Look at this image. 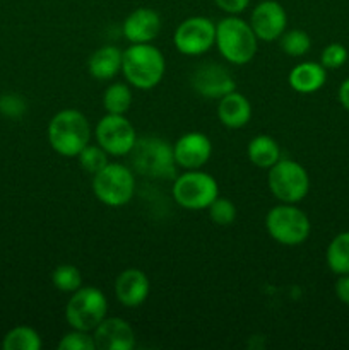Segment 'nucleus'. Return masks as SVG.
I'll return each mask as SVG.
<instances>
[{"label": "nucleus", "instance_id": "nucleus-17", "mask_svg": "<svg viewBox=\"0 0 349 350\" xmlns=\"http://www.w3.org/2000/svg\"><path fill=\"white\" fill-rule=\"evenodd\" d=\"M151 293L149 277L139 269H127L116 277L115 297L122 306L137 308Z\"/></svg>", "mask_w": 349, "mask_h": 350}, {"label": "nucleus", "instance_id": "nucleus-18", "mask_svg": "<svg viewBox=\"0 0 349 350\" xmlns=\"http://www.w3.org/2000/svg\"><path fill=\"white\" fill-rule=\"evenodd\" d=\"M218 118L226 129H243L252 118V105L242 92H229L219 99Z\"/></svg>", "mask_w": 349, "mask_h": 350}, {"label": "nucleus", "instance_id": "nucleus-16", "mask_svg": "<svg viewBox=\"0 0 349 350\" xmlns=\"http://www.w3.org/2000/svg\"><path fill=\"white\" fill-rule=\"evenodd\" d=\"M123 36L130 44L153 43L161 33V17L156 10L140 7L130 12L123 21Z\"/></svg>", "mask_w": 349, "mask_h": 350}, {"label": "nucleus", "instance_id": "nucleus-27", "mask_svg": "<svg viewBox=\"0 0 349 350\" xmlns=\"http://www.w3.org/2000/svg\"><path fill=\"white\" fill-rule=\"evenodd\" d=\"M77 161L79 166H81L86 173L96 174L108 164V152H106L101 146H98V144H96V146L88 144V146L77 154Z\"/></svg>", "mask_w": 349, "mask_h": 350}, {"label": "nucleus", "instance_id": "nucleus-15", "mask_svg": "<svg viewBox=\"0 0 349 350\" xmlns=\"http://www.w3.org/2000/svg\"><path fill=\"white\" fill-rule=\"evenodd\" d=\"M98 350H130L135 347V332L123 318H105L92 330Z\"/></svg>", "mask_w": 349, "mask_h": 350}, {"label": "nucleus", "instance_id": "nucleus-14", "mask_svg": "<svg viewBox=\"0 0 349 350\" xmlns=\"http://www.w3.org/2000/svg\"><path fill=\"white\" fill-rule=\"evenodd\" d=\"M174 163L183 170H201L212 156V142L205 133L187 132L173 146Z\"/></svg>", "mask_w": 349, "mask_h": 350}, {"label": "nucleus", "instance_id": "nucleus-10", "mask_svg": "<svg viewBox=\"0 0 349 350\" xmlns=\"http://www.w3.org/2000/svg\"><path fill=\"white\" fill-rule=\"evenodd\" d=\"M96 144L108 152V156H129L137 144V133L132 122L125 115L106 113L94 129Z\"/></svg>", "mask_w": 349, "mask_h": 350}, {"label": "nucleus", "instance_id": "nucleus-22", "mask_svg": "<svg viewBox=\"0 0 349 350\" xmlns=\"http://www.w3.org/2000/svg\"><path fill=\"white\" fill-rule=\"evenodd\" d=\"M325 260L331 272L335 275L349 273V231L341 232L328 243Z\"/></svg>", "mask_w": 349, "mask_h": 350}, {"label": "nucleus", "instance_id": "nucleus-2", "mask_svg": "<svg viewBox=\"0 0 349 350\" xmlns=\"http://www.w3.org/2000/svg\"><path fill=\"white\" fill-rule=\"evenodd\" d=\"M166 60L159 48L151 43L130 44L123 50L122 74L127 82L140 91L154 89L164 77Z\"/></svg>", "mask_w": 349, "mask_h": 350}, {"label": "nucleus", "instance_id": "nucleus-12", "mask_svg": "<svg viewBox=\"0 0 349 350\" xmlns=\"http://www.w3.org/2000/svg\"><path fill=\"white\" fill-rule=\"evenodd\" d=\"M190 85L198 96L207 99H221L222 96L236 91V82L231 72L218 64H202L192 72Z\"/></svg>", "mask_w": 349, "mask_h": 350}, {"label": "nucleus", "instance_id": "nucleus-19", "mask_svg": "<svg viewBox=\"0 0 349 350\" xmlns=\"http://www.w3.org/2000/svg\"><path fill=\"white\" fill-rule=\"evenodd\" d=\"M325 81H327V68L315 62L298 64L296 67L291 68L289 75H287L291 89L300 94H313V92L320 91Z\"/></svg>", "mask_w": 349, "mask_h": 350}, {"label": "nucleus", "instance_id": "nucleus-34", "mask_svg": "<svg viewBox=\"0 0 349 350\" xmlns=\"http://www.w3.org/2000/svg\"><path fill=\"white\" fill-rule=\"evenodd\" d=\"M337 98H339V103L342 105V108L349 111V79L342 81V84L339 85Z\"/></svg>", "mask_w": 349, "mask_h": 350}, {"label": "nucleus", "instance_id": "nucleus-6", "mask_svg": "<svg viewBox=\"0 0 349 350\" xmlns=\"http://www.w3.org/2000/svg\"><path fill=\"white\" fill-rule=\"evenodd\" d=\"M267 185L281 204H300L310 191V176L300 163L281 157L269 167Z\"/></svg>", "mask_w": 349, "mask_h": 350}, {"label": "nucleus", "instance_id": "nucleus-8", "mask_svg": "<svg viewBox=\"0 0 349 350\" xmlns=\"http://www.w3.org/2000/svg\"><path fill=\"white\" fill-rule=\"evenodd\" d=\"M171 193L180 207L187 211H202L219 197V185L209 173L201 170H187V173L174 178Z\"/></svg>", "mask_w": 349, "mask_h": 350}, {"label": "nucleus", "instance_id": "nucleus-5", "mask_svg": "<svg viewBox=\"0 0 349 350\" xmlns=\"http://www.w3.org/2000/svg\"><path fill=\"white\" fill-rule=\"evenodd\" d=\"M92 193L106 207H123L135 193V178L130 167L120 163H108L92 174Z\"/></svg>", "mask_w": 349, "mask_h": 350}, {"label": "nucleus", "instance_id": "nucleus-11", "mask_svg": "<svg viewBox=\"0 0 349 350\" xmlns=\"http://www.w3.org/2000/svg\"><path fill=\"white\" fill-rule=\"evenodd\" d=\"M174 48L187 57H201L216 44V24L209 17L194 16L174 29Z\"/></svg>", "mask_w": 349, "mask_h": 350}, {"label": "nucleus", "instance_id": "nucleus-7", "mask_svg": "<svg viewBox=\"0 0 349 350\" xmlns=\"http://www.w3.org/2000/svg\"><path fill=\"white\" fill-rule=\"evenodd\" d=\"M108 313V299L98 287H79L65 304V320L74 330L91 332Z\"/></svg>", "mask_w": 349, "mask_h": 350}, {"label": "nucleus", "instance_id": "nucleus-20", "mask_svg": "<svg viewBox=\"0 0 349 350\" xmlns=\"http://www.w3.org/2000/svg\"><path fill=\"white\" fill-rule=\"evenodd\" d=\"M122 62L123 51L113 44H105L89 57L88 72L96 81H112L122 72Z\"/></svg>", "mask_w": 349, "mask_h": 350}, {"label": "nucleus", "instance_id": "nucleus-29", "mask_svg": "<svg viewBox=\"0 0 349 350\" xmlns=\"http://www.w3.org/2000/svg\"><path fill=\"white\" fill-rule=\"evenodd\" d=\"M58 350H96L94 337L91 332L74 330L65 334L58 342Z\"/></svg>", "mask_w": 349, "mask_h": 350}, {"label": "nucleus", "instance_id": "nucleus-30", "mask_svg": "<svg viewBox=\"0 0 349 350\" xmlns=\"http://www.w3.org/2000/svg\"><path fill=\"white\" fill-rule=\"evenodd\" d=\"M348 50H346L344 44L341 43H331L322 50L320 55V64L324 65L325 68H331V70H335V68H341L342 65L348 62Z\"/></svg>", "mask_w": 349, "mask_h": 350}, {"label": "nucleus", "instance_id": "nucleus-9", "mask_svg": "<svg viewBox=\"0 0 349 350\" xmlns=\"http://www.w3.org/2000/svg\"><path fill=\"white\" fill-rule=\"evenodd\" d=\"M133 170L140 174L153 178H173L174 173V154L173 146L166 140L147 137L137 139L135 147L132 149Z\"/></svg>", "mask_w": 349, "mask_h": 350}, {"label": "nucleus", "instance_id": "nucleus-28", "mask_svg": "<svg viewBox=\"0 0 349 350\" xmlns=\"http://www.w3.org/2000/svg\"><path fill=\"white\" fill-rule=\"evenodd\" d=\"M209 217L218 226H231L236 219V205L229 198L218 197L207 207Z\"/></svg>", "mask_w": 349, "mask_h": 350}, {"label": "nucleus", "instance_id": "nucleus-25", "mask_svg": "<svg viewBox=\"0 0 349 350\" xmlns=\"http://www.w3.org/2000/svg\"><path fill=\"white\" fill-rule=\"evenodd\" d=\"M51 284L55 286V289L60 291V293L72 294L82 287V275L79 272V269L70 263H62L51 273Z\"/></svg>", "mask_w": 349, "mask_h": 350}, {"label": "nucleus", "instance_id": "nucleus-21", "mask_svg": "<svg viewBox=\"0 0 349 350\" xmlns=\"http://www.w3.org/2000/svg\"><path fill=\"white\" fill-rule=\"evenodd\" d=\"M248 159L260 170H269L281 159V147L270 135H257L248 142Z\"/></svg>", "mask_w": 349, "mask_h": 350}, {"label": "nucleus", "instance_id": "nucleus-1", "mask_svg": "<svg viewBox=\"0 0 349 350\" xmlns=\"http://www.w3.org/2000/svg\"><path fill=\"white\" fill-rule=\"evenodd\" d=\"M91 125L79 109H62L50 120L47 129L48 144L64 157H77V154L91 144Z\"/></svg>", "mask_w": 349, "mask_h": 350}, {"label": "nucleus", "instance_id": "nucleus-23", "mask_svg": "<svg viewBox=\"0 0 349 350\" xmlns=\"http://www.w3.org/2000/svg\"><path fill=\"white\" fill-rule=\"evenodd\" d=\"M43 347L41 335L34 328L19 325L5 334L2 340L3 350H40Z\"/></svg>", "mask_w": 349, "mask_h": 350}, {"label": "nucleus", "instance_id": "nucleus-32", "mask_svg": "<svg viewBox=\"0 0 349 350\" xmlns=\"http://www.w3.org/2000/svg\"><path fill=\"white\" fill-rule=\"evenodd\" d=\"M214 3L222 12L229 16H238L250 5V0H214Z\"/></svg>", "mask_w": 349, "mask_h": 350}, {"label": "nucleus", "instance_id": "nucleus-24", "mask_svg": "<svg viewBox=\"0 0 349 350\" xmlns=\"http://www.w3.org/2000/svg\"><path fill=\"white\" fill-rule=\"evenodd\" d=\"M132 89L129 84L115 82L109 88H106L103 94V108L109 115H125L132 106Z\"/></svg>", "mask_w": 349, "mask_h": 350}, {"label": "nucleus", "instance_id": "nucleus-4", "mask_svg": "<svg viewBox=\"0 0 349 350\" xmlns=\"http://www.w3.org/2000/svg\"><path fill=\"white\" fill-rule=\"evenodd\" d=\"M266 229L279 245L300 246L310 238L311 222L296 204H279L267 212Z\"/></svg>", "mask_w": 349, "mask_h": 350}, {"label": "nucleus", "instance_id": "nucleus-3", "mask_svg": "<svg viewBox=\"0 0 349 350\" xmlns=\"http://www.w3.org/2000/svg\"><path fill=\"white\" fill-rule=\"evenodd\" d=\"M259 38L250 23L238 16H228L216 24V46L228 64L245 65L257 55Z\"/></svg>", "mask_w": 349, "mask_h": 350}, {"label": "nucleus", "instance_id": "nucleus-31", "mask_svg": "<svg viewBox=\"0 0 349 350\" xmlns=\"http://www.w3.org/2000/svg\"><path fill=\"white\" fill-rule=\"evenodd\" d=\"M0 111L9 118H19L24 111H26V103L19 98V96H3L0 99Z\"/></svg>", "mask_w": 349, "mask_h": 350}, {"label": "nucleus", "instance_id": "nucleus-13", "mask_svg": "<svg viewBox=\"0 0 349 350\" xmlns=\"http://www.w3.org/2000/svg\"><path fill=\"white\" fill-rule=\"evenodd\" d=\"M250 26L259 40L276 41L283 36L287 26L286 9L276 0H262L250 16Z\"/></svg>", "mask_w": 349, "mask_h": 350}, {"label": "nucleus", "instance_id": "nucleus-26", "mask_svg": "<svg viewBox=\"0 0 349 350\" xmlns=\"http://www.w3.org/2000/svg\"><path fill=\"white\" fill-rule=\"evenodd\" d=\"M281 50L289 57H303L310 51L311 38L307 31L303 29H291L284 31L283 36L279 38Z\"/></svg>", "mask_w": 349, "mask_h": 350}, {"label": "nucleus", "instance_id": "nucleus-33", "mask_svg": "<svg viewBox=\"0 0 349 350\" xmlns=\"http://www.w3.org/2000/svg\"><path fill=\"white\" fill-rule=\"evenodd\" d=\"M335 296L342 304L349 306V273L346 275H339L337 282H335Z\"/></svg>", "mask_w": 349, "mask_h": 350}]
</instances>
